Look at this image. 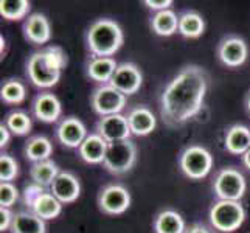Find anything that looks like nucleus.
I'll use <instances>...</instances> for the list:
<instances>
[{
  "instance_id": "f257e3e1",
  "label": "nucleus",
  "mask_w": 250,
  "mask_h": 233,
  "mask_svg": "<svg viewBox=\"0 0 250 233\" xmlns=\"http://www.w3.org/2000/svg\"><path fill=\"white\" fill-rule=\"evenodd\" d=\"M207 73L201 65H187L167 84L160 95V115L169 127L182 126L204 107Z\"/></svg>"
},
{
  "instance_id": "f03ea898",
  "label": "nucleus",
  "mask_w": 250,
  "mask_h": 233,
  "mask_svg": "<svg viewBox=\"0 0 250 233\" xmlns=\"http://www.w3.org/2000/svg\"><path fill=\"white\" fill-rule=\"evenodd\" d=\"M67 65L65 51L58 45L45 47L28 58L27 76L39 89H50L61 80L62 68Z\"/></svg>"
},
{
  "instance_id": "7ed1b4c3",
  "label": "nucleus",
  "mask_w": 250,
  "mask_h": 233,
  "mask_svg": "<svg viewBox=\"0 0 250 233\" xmlns=\"http://www.w3.org/2000/svg\"><path fill=\"white\" fill-rule=\"evenodd\" d=\"M85 42L92 58H112L122 48L125 33L115 21L103 17L90 23Z\"/></svg>"
},
{
  "instance_id": "20e7f679",
  "label": "nucleus",
  "mask_w": 250,
  "mask_h": 233,
  "mask_svg": "<svg viewBox=\"0 0 250 233\" xmlns=\"http://www.w3.org/2000/svg\"><path fill=\"white\" fill-rule=\"evenodd\" d=\"M22 201L30 212L38 214L44 221L56 219L62 212V204L51 194L50 190L34 182L25 185L22 193Z\"/></svg>"
},
{
  "instance_id": "39448f33",
  "label": "nucleus",
  "mask_w": 250,
  "mask_h": 233,
  "mask_svg": "<svg viewBox=\"0 0 250 233\" xmlns=\"http://www.w3.org/2000/svg\"><path fill=\"white\" fill-rule=\"evenodd\" d=\"M208 219L214 230L231 233L243 226L246 210L239 201H218L211 205Z\"/></svg>"
},
{
  "instance_id": "423d86ee",
  "label": "nucleus",
  "mask_w": 250,
  "mask_h": 233,
  "mask_svg": "<svg viewBox=\"0 0 250 233\" xmlns=\"http://www.w3.org/2000/svg\"><path fill=\"white\" fill-rule=\"evenodd\" d=\"M179 167L184 174L191 180H201L210 174L213 157L210 151L201 145H191L180 152Z\"/></svg>"
},
{
  "instance_id": "0eeeda50",
  "label": "nucleus",
  "mask_w": 250,
  "mask_h": 233,
  "mask_svg": "<svg viewBox=\"0 0 250 233\" xmlns=\"http://www.w3.org/2000/svg\"><path fill=\"white\" fill-rule=\"evenodd\" d=\"M135 162H137V146L129 139V140L109 143L103 167L110 174L120 176L131 171L135 165Z\"/></svg>"
},
{
  "instance_id": "6e6552de",
  "label": "nucleus",
  "mask_w": 250,
  "mask_h": 233,
  "mask_svg": "<svg viewBox=\"0 0 250 233\" xmlns=\"http://www.w3.org/2000/svg\"><path fill=\"white\" fill-rule=\"evenodd\" d=\"M246 188V177L233 167L222 168L213 180V190L218 201H241Z\"/></svg>"
},
{
  "instance_id": "1a4fd4ad",
  "label": "nucleus",
  "mask_w": 250,
  "mask_h": 233,
  "mask_svg": "<svg viewBox=\"0 0 250 233\" xmlns=\"http://www.w3.org/2000/svg\"><path fill=\"white\" fill-rule=\"evenodd\" d=\"M90 106L100 117L122 114L126 107V95H123L110 84H103L90 95Z\"/></svg>"
},
{
  "instance_id": "9d476101",
  "label": "nucleus",
  "mask_w": 250,
  "mask_h": 233,
  "mask_svg": "<svg viewBox=\"0 0 250 233\" xmlns=\"http://www.w3.org/2000/svg\"><path fill=\"white\" fill-rule=\"evenodd\" d=\"M131 207V193L125 185L109 184L98 194V209L109 216H118Z\"/></svg>"
},
{
  "instance_id": "9b49d317",
  "label": "nucleus",
  "mask_w": 250,
  "mask_h": 233,
  "mask_svg": "<svg viewBox=\"0 0 250 233\" xmlns=\"http://www.w3.org/2000/svg\"><path fill=\"white\" fill-rule=\"evenodd\" d=\"M112 87H115L123 95L129 97L140 90L143 84V75L140 67L134 63H122L118 64L117 72L112 78V81L109 83Z\"/></svg>"
},
{
  "instance_id": "f8f14e48",
  "label": "nucleus",
  "mask_w": 250,
  "mask_h": 233,
  "mask_svg": "<svg viewBox=\"0 0 250 233\" xmlns=\"http://www.w3.org/2000/svg\"><path fill=\"white\" fill-rule=\"evenodd\" d=\"M97 134L101 135L107 143L129 140L132 135L127 118L123 114L101 117L97 122Z\"/></svg>"
},
{
  "instance_id": "ddd939ff",
  "label": "nucleus",
  "mask_w": 250,
  "mask_h": 233,
  "mask_svg": "<svg viewBox=\"0 0 250 233\" xmlns=\"http://www.w3.org/2000/svg\"><path fill=\"white\" fill-rule=\"evenodd\" d=\"M249 56V47L246 41L239 36L224 38L218 45V58L219 61L230 68L239 67L246 63Z\"/></svg>"
},
{
  "instance_id": "4468645a",
  "label": "nucleus",
  "mask_w": 250,
  "mask_h": 233,
  "mask_svg": "<svg viewBox=\"0 0 250 233\" xmlns=\"http://www.w3.org/2000/svg\"><path fill=\"white\" fill-rule=\"evenodd\" d=\"M87 127L76 117H65L56 127V139L65 148L78 149L83 142L87 139Z\"/></svg>"
},
{
  "instance_id": "2eb2a0df",
  "label": "nucleus",
  "mask_w": 250,
  "mask_h": 233,
  "mask_svg": "<svg viewBox=\"0 0 250 233\" xmlns=\"http://www.w3.org/2000/svg\"><path fill=\"white\" fill-rule=\"evenodd\" d=\"M50 191L62 205L72 204L81 194V182L73 172L61 171L58 177L53 180V184H51Z\"/></svg>"
},
{
  "instance_id": "dca6fc26",
  "label": "nucleus",
  "mask_w": 250,
  "mask_h": 233,
  "mask_svg": "<svg viewBox=\"0 0 250 233\" xmlns=\"http://www.w3.org/2000/svg\"><path fill=\"white\" fill-rule=\"evenodd\" d=\"M33 115L42 123H56L62 114V105L51 92H41L33 101Z\"/></svg>"
},
{
  "instance_id": "f3484780",
  "label": "nucleus",
  "mask_w": 250,
  "mask_h": 233,
  "mask_svg": "<svg viewBox=\"0 0 250 233\" xmlns=\"http://www.w3.org/2000/svg\"><path fill=\"white\" fill-rule=\"evenodd\" d=\"M23 36L34 45L47 44L51 39V25L44 14L33 13L23 22Z\"/></svg>"
},
{
  "instance_id": "a211bd4d",
  "label": "nucleus",
  "mask_w": 250,
  "mask_h": 233,
  "mask_svg": "<svg viewBox=\"0 0 250 233\" xmlns=\"http://www.w3.org/2000/svg\"><path fill=\"white\" fill-rule=\"evenodd\" d=\"M127 123L131 127L132 135L146 137L149 135L157 126V120L154 117L152 110L146 106H135L127 112Z\"/></svg>"
},
{
  "instance_id": "6ab92c4d",
  "label": "nucleus",
  "mask_w": 250,
  "mask_h": 233,
  "mask_svg": "<svg viewBox=\"0 0 250 233\" xmlns=\"http://www.w3.org/2000/svg\"><path fill=\"white\" fill-rule=\"evenodd\" d=\"M107 146H109V143L103 139L101 135L93 132V134H89L87 139L83 142V145L78 148V154L85 163L98 165V163L104 162Z\"/></svg>"
},
{
  "instance_id": "aec40b11",
  "label": "nucleus",
  "mask_w": 250,
  "mask_h": 233,
  "mask_svg": "<svg viewBox=\"0 0 250 233\" xmlns=\"http://www.w3.org/2000/svg\"><path fill=\"white\" fill-rule=\"evenodd\" d=\"M117 61L114 58H90L85 73L92 81L103 84H109L117 72Z\"/></svg>"
},
{
  "instance_id": "412c9836",
  "label": "nucleus",
  "mask_w": 250,
  "mask_h": 233,
  "mask_svg": "<svg viewBox=\"0 0 250 233\" xmlns=\"http://www.w3.org/2000/svg\"><path fill=\"white\" fill-rule=\"evenodd\" d=\"M226 149L233 155H243L250 149V129L244 125H233L226 131Z\"/></svg>"
},
{
  "instance_id": "4be33fe9",
  "label": "nucleus",
  "mask_w": 250,
  "mask_h": 233,
  "mask_svg": "<svg viewBox=\"0 0 250 233\" xmlns=\"http://www.w3.org/2000/svg\"><path fill=\"white\" fill-rule=\"evenodd\" d=\"M154 233H185V221L176 210H162L156 214L152 222Z\"/></svg>"
},
{
  "instance_id": "5701e85b",
  "label": "nucleus",
  "mask_w": 250,
  "mask_h": 233,
  "mask_svg": "<svg viewBox=\"0 0 250 233\" xmlns=\"http://www.w3.org/2000/svg\"><path fill=\"white\" fill-rule=\"evenodd\" d=\"M23 154H25V157L33 163L50 160V155L53 154V143H51L50 139H47L45 135L31 137V139L25 142Z\"/></svg>"
},
{
  "instance_id": "b1692460",
  "label": "nucleus",
  "mask_w": 250,
  "mask_h": 233,
  "mask_svg": "<svg viewBox=\"0 0 250 233\" xmlns=\"http://www.w3.org/2000/svg\"><path fill=\"white\" fill-rule=\"evenodd\" d=\"M11 233H47L45 221L33 212H17L11 226Z\"/></svg>"
},
{
  "instance_id": "393cba45",
  "label": "nucleus",
  "mask_w": 250,
  "mask_h": 233,
  "mask_svg": "<svg viewBox=\"0 0 250 233\" xmlns=\"http://www.w3.org/2000/svg\"><path fill=\"white\" fill-rule=\"evenodd\" d=\"M151 28L157 36L169 38L179 33V16L172 10L159 11L151 17Z\"/></svg>"
},
{
  "instance_id": "a878e982",
  "label": "nucleus",
  "mask_w": 250,
  "mask_h": 233,
  "mask_svg": "<svg viewBox=\"0 0 250 233\" xmlns=\"http://www.w3.org/2000/svg\"><path fill=\"white\" fill-rule=\"evenodd\" d=\"M205 31V21L197 11H185L179 16V34L188 39L201 38Z\"/></svg>"
},
{
  "instance_id": "bb28decb",
  "label": "nucleus",
  "mask_w": 250,
  "mask_h": 233,
  "mask_svg": "<svg viewBox=\"0 0 250 233\" xmlns=\"http://www.w3.org/2000/svg\"><path fill=\"white\" fill-rule=\"evenodd\" d=\"M59 172H61V169H59V167L53 160H44V162L33 163L30 168V177L34 184L44 188L47 187L50 188Z\"/></svg>"
},
{
  "instance_id": "cd10ccee",
  "label": "nucleus",
  "mask_w": 250,
  "mask_h": 233,
  "mask_svg": "<svg viewBox=\"0 0 250 233\" xmlns=\"http://www.w3.org/2000/svg\"><path fill=\"white\" fill-rule=\"evenodd\" d=\"M30 10L31 3L28 0H0V14L10 22L27 19Z\"/></svg>"
},
{
  "instance_id": "c85d7f7f",
  "label": "nucleus",
  "mask_w": 250,
  "mask_h": 233,
  "mask_svg": "<svg viewBox=\"0 0 250 233\" xmlns=\"http://www.w3.org/2000/svg\"><path fill=\"white\" fill-rule=\"evenodd\" d=\"M0 98L6 105H21L27 98V87L21 80H5L0 87Z\"/></svg>"
},
{
  "instance_id": "c756f323",
  "label": "nucleus",
  "mask_w": 250,
  "mask_h": 233,
  "mask_svg": "<svg viewBox=\"0 0 250 233\" xmlns=\"http://www.w3.org/2000/svg\"><path fill=\"white\" fill-rule=\"evenodd\" d=\"M6 127L10 129V132L14 134V135H27L31 132V127H33V123H31V118L27 112L23 110H13L10 112L6 117H5V122Z\"/></svg>"
},
{
  "instance_id": "7c9ffc66",
  "label": "nucleus",
  "mask_w": 250,
  "mask_h": 233,
  "mask_svg": "<svg viewBox=\"0 0 250 233\" xmlns=\"http://www.w3.org/2000/svg\"><path fill=\"white\" fill-rule=\"evenodd\" d=\"M19 176V163L10 154L0 155V180L2 182H13Z\"/></svg>"
},
{
  "instance_id": "2f4dec72",
  "label": "nucleus",
  "mask_w": 250,
  "mask_h": 233,
  "mask_svg": "<svg viewBox=\"0 0 250 233\" xmlns=\"http://www.w3.org/2000/svg\"><path fill=\"white\" fill-rule=\"evenodd\" d=\"M19 199V190L13 182H0V207L10 209Z\"/></svg>"
},
{
  "instance_id": "473e14b6",
  "label": "nucleus",
  "mask_w": 250,
  "mask_h": 233,
  "mask_svg": "<svg viewBox=\"0 0 250 233\" xmlns=\"http://www.w3.org/2000/svg\"><path fill=\"white\" fill-rule=\"evenodd\" d=\"M13 221H14V213L10 209L0 207V230H2V232L11 230Z\"/></svg>"
},
{
  "instance_id": "72a5a7b5",
  "label": "nucleus",
  "mask_w": 250,
  "mask_h": 233,
  "mask_svg": "<svg viewBox=\"0 0 250 233\" xmlns=\"http://www.w3.org/2000/svg\"><path fill=\"white\" fill-rule=\"evenodd\" d=\"M146 6L149 8V10H154V11H165V10H169L172 6V0H145L143 2Z\"/></svg>"
},
{
  "instance_id": "f704fd0d",
  "label": "nucleus",
  "mask_w": 250,
  "mask_h": 233,
  "mask_svg": "<svg viewBox=\"0 0 250 233\" xmlns=\"http://www.w3.org/2000/svg\"><path fill=\"white\" fill-rule=\"evenodd\" d=\"M11 140V132H10V129L6 127V125L2 122L0 123V148H6L8 143H10Z\"/></svg>"
},
{
  "instance_id": "c9c22d12",
  "label": "nucleus",
  "mask_w": 250,
  "mask_h": 233,
  "mask_svg": "<svg viewBox=\"0 0 250 233\" xmlns=\"http://www.w3.org/2000/svg\"><path fill=\"white\" fill-rule=\"evenodd\" d=\"M185 233H213L208 227L204 224H193L191 227H188Z\"/></svg>"
},
{
  "instance_id": "e433bc0d",
  "label": "nucleus",
  "mask_w": 250,
  "mask_h": 233,
  "mask_svg": "<svg viewBox=\"0 0 250 233\" xmlns=\"http://www.w3.org/2000/svg\"><path fill=\"white\" fill-rule=\"evenodd\" d=\"M241 162H243V165L250 171V149H249L246 154L241 155Z\"/></svg>"
},
{
  "instance_id": "4c0bfd02",
  "label": "nucleus",
  "mask_w": 250,
  "mask_h": 233,
  "mask_svg": "<svg viewBox=\"0 0 250 233\" xmlns=\"http://www.w3.org/2000/svg\"><path fill=\"white\" fill-rule=\"evenodd\" d=\"M246 107H247V110H249V114H250V92H249V95H247V98H246Z\"/></svg>"
}]
</instances>
